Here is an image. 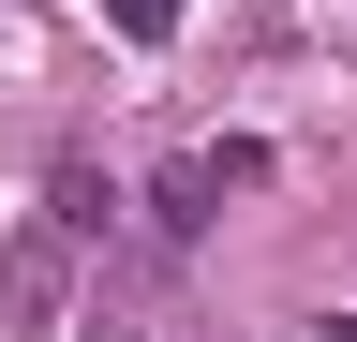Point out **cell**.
Instances as JSON below:
<instances>
[{
    "instance_id": "6da1fadb",
    "label": "cell",
    "mask_w": 357,
    "mask_h": 342,
    "mask_svg": "<svg viewBox=\"0 0 357 342\" xmlns=\"http://www.w3.org/2000/svg\"><path fill=\"white\" fill-rule=\"evenodd\" d=\"M0 297H15V327H30V342H60V313H75V238H60V224L15 238V253H0Z\"/></svg>"
}]
</instances>
